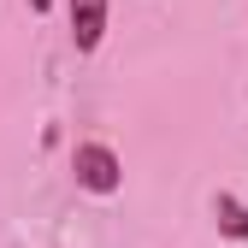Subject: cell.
Returning a JSON list of instances; mask_svg holds the SVG:
<instances>
[{
  "label": "cell",
  "instance_id": "1",
  "mask_svg": "<svg viewBox=\"0 0 248 248\" xmlns=\"http://www.w3.org/2000/svg\"><path fill=\"white\" fill-rule=\"evenodd\" d=\"M71 171H77V183L89 195H118V183H124V166H118V154L107 142H77Z\"/></svg>",
  "mask_w": 248,
  "mask_h": 248
},
{
  "label": "cell",
  "instance_id": "2",
  "mask_svg": "<svg viewBox=\"0 0 248 248\" xmlns=\"http://www.w3.org/2000/svg\"><path fill=\"white\" fill-rule=\"evenodd\" d=\"M71 6V42L77 53H95L101 36H107V0H65Z\"/></svg>",
  "mask_w": 248,
  "mask_h": 248
},
{
  "label": "cell",
  "instance_id": "3",
  "mask_svg": "<svg viewBox=\"0 0 248 248\" xmlns=\"http://www.w3.org/2000/svg\"><path fill=\"white\" fill-rule=\"evenodd\" d=\"M213 219H219V231L231 236V242H248V207L236 201V195H213Z\"/></svg>",
  "mask_w": 248,
  "mask_h": 248
},
{
  "label": "cell",
  "instance_id": "4",
  "mask_svg": "<svg viewBox=\"0 0 248 248\" xmlns=\"http://www.w3.org/2000/svg\"><path fill=\"white\" fill-rule=\"evenodd\" d=\"M47 6H53V0H30V12H47Z\"/></svg>",
  "mask_w": 248,
  "mask_h": 248
}]
</instances>
